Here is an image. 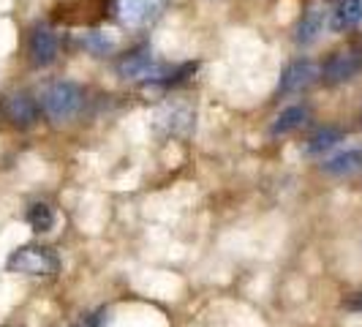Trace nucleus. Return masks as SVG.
Wrapping results in <instances>:
<instances>
[{
    "instance_id": "nucleus-1",
    "label": "nucleus",
    "mask_w": 362,
    "mask_h": 327,
    "mask_svg": "<svg viewBox=\"0 0 362 327\" xmlns=\"http://www.w3.org/2000/svg\"><path fill=\"white\" fill-rule=\"evenodd\" d=\"M82 101H85V93L74 82H52L41 91V107L47 112V117L54 123L71 120L82 109Z\"/></svg>"
},
{
    "instance_id": "nucleus-2",
    "label": "nucleus",
    "mask_w": 362,
    "mask_h": 327,
    "mask_svg": "<svg viewBox=\"0 0 362 327\" xmlns=\"http://www.w3.org/2000/svg\"><path fill=\"white\" fill-rule=\"evenodd\" d=\"M8 270L28 275H49L57 270V256L41 246H22L8 256Z\"/></svg>"
},
{
    "instance_id": "nucleus-3",
    "label": "nucleus",
    "mask_w": 362,
    "mask_h": 327,
    "mask_svg": "<svg viewBox=\"0 0 362 327\" xmlns=\"http://www.w3.org/2000/svg\"><path fill=\"white\" fill-rule=\"evenodd\" d=\"M362 71V41H351L349 47L338 50L327 60L325 66V79L332 85L349 82L351 76H357Z\"/></svg>"
},
{
    "instance_id": "nucleus-4",
    "label": "nucleus",
    "mask_w": 362,
    "mask_h": 327,
    "mask_svg": "<svg viewBox=\"0 0 362 327\" xmlns=\"http://www.w3.org/2000/svg\"><path fill=\"white\" fill-rule=\"evenodd\" d=\"M163 11V0H120L117 6V14L120 22H126L131 28H142L150 25L161 17Z\"/></svg>"
},
{
    "instance_id": "nucleus-5",
    "label": "nucleus",
    "mask_w": 362,
    "mask_h": 327,
    "mask_svg": "<svg viewBox=\"0 0 362 327\" xmlns=\"http://www.w3.org/2000/svg\"><path fill=\"white\" fill-rule=\"evenodd\" d=\"M156 120L163 137H185L194 126V109L185 104H166Z\"/></svg>"
},
{
    "instance_id": "nucleus-6",
    "label": "nucleus",
    "mask_w": 362,
    "mask_h": 327,
    "mask_svg": "<svg viewBox=\"0 0 362 327\" xmlns=\"http://www.w3.org/2000/svg\"><path fill=\"white\" fill-rule=\"evenodd\" d=\"M28 52L36 66H49L57 57V36L47 25H36L30 33V41H28Z\"/></svg>"
},
{
    "instance_id": "nucleus-7",
    "label": "nucleus",
    "mask_w": 362,
    "mask_h": 327,
    "mask_svg": "<svg viewBox=\"0 0 362 327\" xmlns=\"http://www.w3.org/2000/svg\"><path fill=\"white\" fill-rule=\"evenodd\" d=\"M319 76V66L310 63V60H297L291 63L286 71L281 74V82H278V93H297L303 88H308L310 82H316Z\"/></svg>"
},
{
    "instance_id": "nucleus-8",
    "label": "nucleus",
    "mask_w": 362,
    "mask_h": 327,
    "mask_svg": "<svg viewBox=\"0 0 362 327\" xmlns=\"http://www.w3.org/2000/svg\"><path fill=\"white\" fill-rule=\"evenodd\" d=\"M3 112H6V117H8L14 126H22V128L33 126L38 117L36 101H33L28 93H11V96H6Z\"/></svg>"
},
{
    "instance_id": "nucleus-9",
    "label": "nucleus",
    "mask_w": 362,
    "mask_h": 327,
    "mask_svg": "<svg viewBox=\"0 0 362 327\" xmlns=\"http://www.w3.org/2000/svg\"><path fill=\"white\" fill-rule=\"evenodd\" d=\"M362 22V0H344L332 17H329V28L332 30H351L354 25Z\"/></svg>"
},
{
    "instance_id": "nucleus-10",
    "label": "nucleus",
    "mask_w": 362,
    "mask_h": 327,
    "mask_svg": "<svg viewBox=\"0 0 362 327\" xmlns=\"http://www.w3.org/2000/svg\"><path fill=\"white\" fill-rule=\"evenodd\" d=\"M341 139H344V131H341V128H332V126L319 128L308 142H305V153H308V156H322L327 150H332Z\"/></svg>"
},
{
    "instance_id": "nucleus-11",
    "label": "nucleus",
    "mask_w": 362,
    "mask_h": 327,
    "mask_svg": "<svg viewBox=\"0 0 362 327\" xmlns=\"http://www.w3.org/2000/svg\"><path fill=\"white\" fill-rule=\"evenodd\" d=\"M305 120H308V109L305 107L284 109V112L275 117V123H272V137H284V134H289L294 128H300Z\"/></svg>"
},
{
    "instance_id": "nucleus-12",
    "label": "nucleus",
    "mask_w": 362,
    "mask_h": 327,
    "mask_svg": "<svg viewBox=\"0 0 362 327\" xmlns=\"http://www.w3.org/2000/svg\"><path fill=\"white\" fill-rule=\"evenodd\" d=\"M360 166H362V147H357V150H346L341 156L325 161V172L327 175H349V172H354Z\"/></svg>"
},
{
    "instance_id": "nucleus-13",
    "label": "nucleus",
    "mask_w": 362,
    "mask_h": 327,
    "mask_svg": "<svg viewBox=\"0 0 362 327\" xmlns=\"http://www.w3.org/2000/svg\"><path fill=\"white\" fill-rule=\"evenodd\" d=\"M322 19L325 14L319 11V8H310L308 14L303 17V22L297 25V44H303V47H308L310 41H316V36L322 33Z\"/></svg>"
},
{
    "instance_id": "nucleus-14",
    "label": "nucleus",
    "mask_w": 362,
    "mask_h": 327,
    "mask_svg": "<svg viewBox=\"0 0 362 327\" xmlns=\"http://www.w3.org/2000/svg\"><path fill=\"white\" fill-rule=\"evenodd\" d=\"M28 224L36 229V232H49L54 224V213L52 207L47 205V202H36V205H30V210H28Z\"/></svg>"
},
{
    "instance_id": "nucleus-15",
    "label": "nucleus",
    "mask_w": 362,
    "mask_h": 327,
    "mask_svg": "<svg viewBox=\"0 0 362 327\" xmlns=\"http://www.w3.org/2000/svg\"><path fill=\"white\" fill-rule=\"evenodd\" d=\"M79 44L93 54H107L115 50V38H109L107 33H101V30H90V33L79 36Z\"/></svg>"
},
{
    "instance_id": "nucleus-16",
    "label": "nucleus",
    "mask_w": 362,
    "mask_h": 327,
    "mask_svg": "<svg viewBox=\"0 0 362 327\" xmlns=\"http://www.w3.org/2000/svg\"><path fill=\"white\" fill-rule=\"evenodd\" d=\"M344 306H346L349 311H362V289H360V292H354V294H351V297L346 300Z\"/></svg>"
},
{
    "instance_id": "nucleus-17",
    "label": "nucleus",
    "mask_w": 362,
    "mask_h": 327,
    "mask_svg": "<svg viewBox=\"0 0 362 327\" xmlns=\"http://www.w3.org/2000/svg\"><path fill=\"white\" fill-rule=\"evenodd\" d=\"M76 327H95V325H93L90 319H88V322H79V325H76Z\"/></svg>"
}]
</instances>
